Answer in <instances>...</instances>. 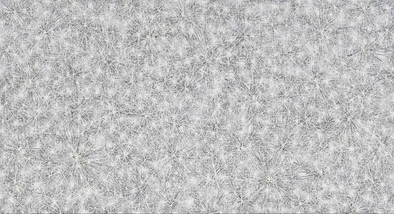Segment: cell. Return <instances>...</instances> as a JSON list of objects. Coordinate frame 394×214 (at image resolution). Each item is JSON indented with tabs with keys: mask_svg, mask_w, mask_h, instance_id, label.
<instances>
[{
	"mask_svg": "<svg viewBox=\"0 0 394 214\" xmlns=\"http://www.w3.org/2000/svg\"><path fill=\"white\" fill-rule=\"evenodd\" d=\"M280 159L274 158L257 164L252 180V190L257 196L256 203L275 204L284 207L293 192Z\"/></svg>",
	"mask_w": 394,
	"mask_h": 214,
	"instance_id": "cell-1",
	"label": "cell"
}]
</instances>
